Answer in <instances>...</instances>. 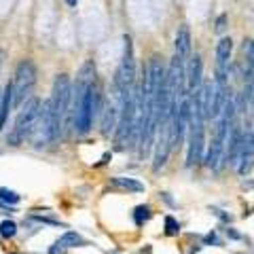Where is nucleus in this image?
Masks as SVG:
<instances>
[{
    "mask_svg": "<svg viewBox=\"0 0 254 254\" xmlns=\"http://www.w3.org/2000/svg\"><path fill=\"white\" fill-rule=\"evenodd\" d=\"M95 66L93 62H87L81 68V72L76 76V85L72 91V117L78 133H87L91 127L93 110H95Z\"/></svg>",
    "mask_w": 254,
    "mask_h": 254,
    "instance_id": "f257e3e1",
    "label": "nucleus"
},
{
    "mask_svg": "<svg viewBox=\"0 0 254 254\" xmlns=\"http://www.w3.org/2000/svg\"><path fill=\"white\" fill-rule=\"evenodd\" d=\"M70 98H72V87H70L68 74H58L55 76V83H53L51 100L47 102V104H49L53 123L58 127L60 136H62V127H64V117H66L68 106H70Z\"/></svg>",
    "mask_w": 254,
    "mask_h": 254,
    "instance_id": "f03ea898",
    "label": "nucleus"
},
{
    "mask_svg": "<svg viewBox=\"0 0 254 254\" xmlns=\"http://www.w3.org/2000/svg\"><path fill=\"white\" fill-rule=\"evenodd\" d=\"M41 100L38 98H30L26 104H23L21 113L17 115V119H15V127L9 136V144L17 146L21 144L26 138L32 136V131H34V125H36V119H38V113H41Z\"/></svg>",
    "mask_w": 254,
    "mask_h": 254,
    "instance_id": "7ed1b4c3",
    "label": "nucleus"
},
{
    "mask_svg": "<svg viewBox=\"0 0 254 254\" xmlns=\"http://www.w3.org/2000/svg\"><path fill=\"white\" fill-rule=\"evenodd\" d=\"M36 83V68L30 60L19 62L17 70H15V78L11 83V95H13V106H21L23 102H28L32 87Z\"/></svg>",
    "mask_w": 254,
    "mask_h": 254,
    "instance_id": "20e7f679",
    "label": "nucleus"
},
{
    "mask_svg": "<svg viewBox=\"0 0 254 254\" xmlns=\"http://www.w3.org/2000/svg\"><path fill=\"white\" fill-rule=\"evenodd\" d=\"M123 62L121 68L117 70L115 76V87H117V95H125L133 89V83H136V60H133V45L129 36H123Z\"/></svg>",
    "mask_w": 254,
    "mask_h": 254,
    "instance_id": "39448f33",
    "label": "nucleus"
},
{
    "mask_svg": "<svg viewBox=\"0 0 254 254\" xmlns=\"http://www.w3.org/2000/svg\"><path fill=\"white\" fill-rule=\"evenodd\" d=\"M252 165H254V129L248 127V129L242 131V148L235 168L240 172V176H246V174H250Z\"/></svg>",
    "mask_w": 254,
    "mask_h": 254,
    "instance_id": "423d86ee",
    "label": "nucleus"
},
{
    "mask_svg": "<svg viewBox=\"0 0 254 254\" xmlns=\"http://www.w3.org/2000/svg\"><path fill=\"white\" fill-rule=\"evenodd\" d=\"M203 64H201V58L199 55H193L189 62V66L185 68V76H187V91H195L197 87H199L203 83Z\"/></svg>",
    "mask_w": 254,
    "mask_h": 254,
    "instance_id": "0eeeda50",
    "label": "nucleus"
},
{
    "mask_svg": "<svg viewBox=\"0 0 254 254\" xmlns=\"http://www.w3.org/2000/svg\"><path fill=\"white\" fill-rule=\"evenodd\" d=\"M174 47H176V55H180V58L189 55V51H190V30H189L187 23H182V26L178 28Z\"/></svg>",
    "mask_w": 254,
    "mask_h": 254,
    "instance_id": "6e6552de",
    "label": "nucleus"
},
{
    "mask_svg": "<svg viewBox=\"0 0 254 254\" xmlns=\"http://www.w3.org/2000/svg\"><path fill=\"white\" fill-rule=\"evenodd\" d=\"M85 244V240L78 233H74V231H68V233H64L60 240H58V244H55V248L51 250V254H55L58 250H64V248H74V246H83Z\"/></svg>",
    "mask_w": 254,
    "mask_h": 254,
    "instance_id": "1a4fd4ad",
    "label": "nucleus"
},
{
    "mask_svg": "<svg viewBox=\"0 0 254 254\" xmlns=\"http://www.w3.org/2000/svg\"><path fill=\"white\" fill-rule=\"evenodd\" d=\"M231 51H233V41L229 36L220 38V43L216 47V60H218V68L227 66L229 64V58H231Z\"/></svg>",
    "mask_w": 254,
    "mask_h": 254,
    "instance_id": "9d476101",
    "label": "nucleus"
},
{
    "mask_svg": "<svg viewBox=\"0 0 254 254\" xmlns=\"http://www.w3.org/2000/svg\"><path fill=\"white\" fill-rule=\"evenodd\" d=\"M117 119H119V110H117L115 106L108 104V106L104 108V121H102V133H104V136H108V133L115 129Z\"/></svg>",
    "mask_w": 254,
    "mask_h": 254,
    "instance_id": "9b49d317",
    "label": "nucleus"
},
{
    "mask_svg": "<svg viewBox=\"0 0 254 254\" xmlns=\"http://www.w3.org/2000/svg\"><path fill=\"white\" fill-rule=\"evenodd\" d=\"M113 185L119 187V189H125V190H133V193H142L144 190V185L138 180H133V178H121V176H117L113 178Z\"/></svg>",
    "mask_w": 254,
    "mask_h": 254,
    "instance_id": "f8f14e48",
    "label": "nucleus"
},
{
    "mask_svg": "<svg viewBox=\"0 0 254 254\" xmlns=\"http://www.w3.org/2000/svg\"><path fill=\"white\" fill-rule=\"evenodd\" d=\"M150 208L148 205H138L136 210H133V220H136V225H144V222L150 218Z\"/></svg>",
    "mask_w": 254,
    "mask_h": 254,
    "instance_id": "ddd939ff",
    "label": "nucleus"
},
{
    "mask_svg": "<svg viewBox=\"0 0 254 254\" xmlns=\"http://www.w3.org/2000/svg\"><path fill=\"white\" fill-rule=\"evenodd\" d=\"M0 201H4V203H11V205H15V203H19V195L15 193V190H11V189H4V187H0Z\"/></svg>",
    "mask_w": 254,
    "mask_h": 254,
    "instance_id": "4468645a",
    "label": "nucleus"
},
{
    "mask_svg": "<svg viewBox=\"0 0 254 254\" xmlns=\"http://www.w3.org/2000/svg\"><path fill=\"white\" fill-rule=\"evenodd\" d=\"M17 233V225H15L13 220H2L0 222V235L2 237H13Z\"/></svg>",
    "mask_w": 254,
    "mask_h": 254,
    "instance_id": "2eb2a0df",
    "label": "nucleus"
},
{
    "mask_svg": "<svg viewBox=\"0 0 254 254\" xmlns=\"http://www.w3.org/2000/svg\"><path fill=\"white\" fill-rule=\"evenodd\" d=\"M178 222H176V218L174 216H165V233L168 235H176L178 233Z\"/></svg>",
    "mask_w": 254,
    "mask_h": 254,
    "instance_id": "dca6fc26",
    "label": "nucleus"
},
{
    "mask_svg": "<svg viewBox=\"0 0 254 254\" xmlns=\"http://www.w3.org/2000/svg\"><path fill=\"white\" fill-rule=\"evenodd\" d=\"M225 23H227V15H220V17L216 19V32H222V30H225V28H227Z\"/></svg>",
    "mask_w": 254,
    "mask_h": 254,
    "instance_id": "f3484780",
    "label": "nucleus"
},
{
    "mask_svg": "<svg viewBox=\"0 0 254 254\" xmlns=\"http://www.w3.org/2000/svg\"><path fill=\"white\" fill-rule=\"evenodd\" d=\"M205 242H208V244H216V235H214V233H210L208 237H205Z\"/></svg>",
    "mask_w": 254,
    "mask_h": 254,
    "instance_id": "a211bd4d",
    "label": "nucleus"
},
{
    "mask_svg": "<svg viewBox=\"0 0 254 254\" xmlns=\"http://www.w3.org/2000/svg\"><path fill=\"white\" fill-rule=\"evenodd\" d=\"M66 2H68V6H76L78 0H66Z\"/></svg>",
    "mask_w": 254,
    "mask_h": 254,
    "instance_id": "6ab92c4d",
    "label": "nucleus"
}]
</instances>
